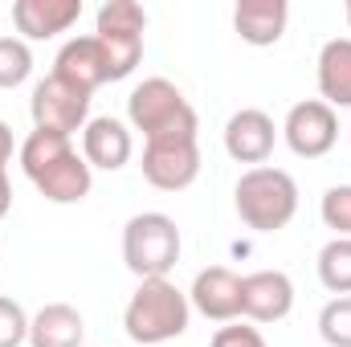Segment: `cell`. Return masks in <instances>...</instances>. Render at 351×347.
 <instances>
[{"instance_id":"obj_15","label":"cell","mask_w":351,"mask_h":347,"mask_svg":"<svg viewBox=\"0 0 351 347\" xmlns=\"http://www.w3.org/2000/svg\"><path fill=\"white\" fill-rule=\"evenodd\" d=\"M290 21V4L286 0H241L233 8V29L245 45H278Z\"/></svg>"},{"instance_id":"obj_25","label":"cell","mask_w":351,"mask_h":347,"mask_svg":"<svg viewBox=\"0 0 351 347\" xmlns=\"http://www.w3.org/2000/svg\"><path fill=\"white\" fill-rule=\"evenodd\" d=\"M213 347H265V339H262V331H258V327L225 323V327L213 335Z\"/></svg>"},{"instance_id":"obj_11","label":"cell","mask_w":351,"mask_h":347,"mask_svg":"<svg viewBox=\"0 0 351 347\" xmlns=\"http://www.w3.org/2000/svg\"><path fill=\"white\" fill-rule=\"evenodd\" d=\"M188 302L213 323H233V319H241V278L229 265H208L196 274Z\"/></svg>"},{"instance_id":"obj_28","label":"cell","mask_w":351,"mask_h":347,"mask_svg":"<svg viewBox=\"0 0 351 347\" xmlns=\"http://www.w3.org/2000/svg\"><path fill=\"white\" fill-rule=\"evenodd\" d=\"M348 21H351V4H348Z\"/></svg>"},{"instance_id":"obj_10","label":"cell","mask_w":351,"mask_h":347,"mask_svg":"<svg viewBox=\"0 0 351 347\" xmlns=\"http://www.w3.org/2000/svg\"><path fill=\"white\" fill-rule=\"evenodd\" d=\"M274 143H278V127H274V119L265 110H258V106H245V110H237L225 123V152L237 164L262 168L265 160L274 156Z\"/></svg>"},{"instance_id":"obj_27","label":"cell","mask_w":351,"mask_h":347,"mask_svg":"<svg viewBox=\"0 0 351 347\" xmlns=\"http://www.w3.org/2000/svg\"><path fill=\"white\" fill-rule=\"evenodd\" d=\"M8 208H12V184H8V172H0V221L8 217Z\"/></svg>"},{"instance_id":"obj_13","label":"cell","mask_w":351,"mask_h":347,"mask_svg":"<svg viewBox=\"0 0 351 347\" xmlns=\"http://www.w3.org/2000/svg\"><path fill=\"white\" fill-rule=\"evenodd\" d=\"M53 74L66 78L70 86L94 94L98 86L110 82V62H106L98 37L90 33V37H74V41H66V45L58 49V58H53Z\"/></svg>"},{"instance_id":"obj_2","label":"cell","mask_w":351,"mask_h":347,"mask_svg":"<svg viewBox=\"0 0 351 347\" xmlns=\"http://www.w3.org/2000/svg\"><path fill=\"white\" fill-rule=\"evenodd\" d=\"M188 315H192V302L172 278H147L131 294V302L123 311V327L135 344L160 347L188 331Z\"/></svg>"},{"instance_id":"obj_7","label":"cell","mask_w":351,"mask_h":347,"mask_svg":"<svg viewBox=\"0 0 351 347\" xmlns=\"http://www.w3.org/2000/svg\"><path fill=\"white\" fill-rule=\"evenodd\" d=\"M282 139L298 160H323L339 139V115L323 98L294 102L286 123H282Z\"/></svg>"},{"instance_id":"obj_5","label":"cell","mask_w":351,"mask_h":347,"mask_svg":"<svg viewBox=\"0 0 351 347\" xmlns=\"http://www.w3.org/2000/svg\"><path fill=\"white\" fill-rule=\"evenodd\" d=\"M123 261L127 270L147 278H168L180 261V229L168 213H135L123 229Z\"/></svg>"},{"instance_id":"obj_26","label":"cell","mask_w":351,"mask_h":347,"mask_svg":"<svg viewBox=\"0 0 351 347\" xmlns=\"http://www.w3.org/2000/svg\"><path fill=\"white\" fill-rule=\"evenodd\" d=\"M8 164H12V131L8 123H0V172H8Z\"/></svg>"},{"instance_id":"obj_9","label":"cell","mask_w":351,"mask_h":347,"mask_svg":"<svg viewBox=\"0 0 351 347\" xmlns=\"http://www.w3.org/2000/svg\"><path fill=\"white\" fill-rule=\"evenodd\" d=\"M294 311V282L282 270H258L241 278V315L250 323H282Z\"/></svg>"},{"instance_id":"obj_14","label":"cell","mask_w":351,"mask_h":347,"mask_svg":"<svg viewBox=\"0 0 351 347\" xmlns=\"http://www.w3.org/2000/svg\"><path fill=\"white\" fill-rule=\"evenodd\" d=\"M82 0H16L12 4V25L25 33V41H49L78 25Z\"/></svg>"},{"instance_id":"obj_12","label":"cell","mask_w":351,"mask_h":347,"mask_svg":"<svg viewBox=\"0 0 351 347\" xmlns=\"http://www.w3.org/2000/svg\"><path fill=\"white\" fill-rule=\"evenodd\" d=\"M131 152H135V139H131L127 123L102 115V119H90L86 127H82V160L90 164V172L94 168L119 172V168L131 164Z\"/></svg>"},{"instance_id":"obj_21","label":"cell","mask_w":351,"mask_h":347,"mask_svg":"<svg viewBox=\"0 0 351 347\" xmlns=\"http://www.w3.org/2000/svg\"><path fill=\"white\" fill-rule=\"evenodd\" d=\"M143 29H147V12L135 0H106L94 21V33H143Z\"/></svg>"},{"instance_id":"obj_4","label":"cell","mask_w":351,"mask_h":347,"mask_svg":"<svg viewBox=\"0 0 351 347\" xmlns=\"http://www.w3.org/2000/svg\"><path fill=\"white\" fill-rule=\"evenodd\" d=\"M127 119L135 131H143L147 143L152 139H196V127H200L192 102L168 78H147L131 90Z\"/></svg>"},{"instance_id":"obj_17","label":"cell","mask_w":351,"mask_h":347,"mask_svg":"<svg viewBox=\"0 0 351 347\" xmlns=\"http://www.w3.org/2000/svg\"><path fill=\"white\" fill-rule=\"evenodd\" d=\"M319 94L331 110L351 106V37H335L319 49Z\"/></svg>"},{"instance_id":"obj_8","label":"cell","mask_w":351,"mask_h":347,"mask_svg":"<svg viewBox=\"0 0 351 347\" xmlns=\"http://www.w3.org/2000/svg\"><path fill=\"white\" fill-rule=\"evenodd\" d=\"M200 176L196 139H152L143 147V180L160 192H184Z\"/></svg>"},{"instance_id":"obj_3","label":"cell","mask_w":351,"mask_h":347,"mask_svg":"<svg viewBox=\"0 0 351 347\" xmlns=\"http://www.w3.org/2000/svg\"><path fill=\"white\" fill-rule=\"evenodd\" d=\"M233 204L237 217L254 229V233H278L294 221L298 213V184L294 176L282 168H250L233 188Z\"/></svg>"},{"instance_id":"obj_6","label":"cell","mask_w":351,"mask_h":347,"mask_svg":"<svg viewBox=\"0 0 351 347\" xmlns=\"http://www.w3.org/2000/svg\"><path fill=\"white\" fill-rule=\"evenodd\" d=\"M29 115H33V131H58V135H70L82 131L90 119V94L78 86H70L66 78L49 74L33 86L29 98Z\"/></svg>"},{"instance_id":"obj_1","label":"cell","mask_w":351,"mask_h":347,"mask_svg":"<svg viewBox=\"0 0 351 347\" xmlns=\"http://www.w3.org/2000/svg\"><path fill=\"white\" fill-rule=\"evenodd\" d=\"M21 172L29 176V184L53 204L86 200L90 184H94L90 164L74 152L70 135H58V131H33L21 143Z\"/></svg>"},{"instance_id":"obj_18","label":"cell","mask_w":351,"mask_h":347,"mask_svg":"<svg viewBox=\"0 0 351 347\" xmlns=\"http://www.w3.org/2000/svg\"><path fill=\"white\" fill-rule=\"evenodd\" d=\"M106 62H110V82H123L135 74V66L143 62V33H94Z\"/></svg>"},{"instance_id":"obj_22","label":"cell","mask_w":351,"mask_h":347,"mask_svg":"<svg viewBox=\"0 0 351 347\" xmlns=\"http://www.w3.org/2000/svg\"><path fill=\"white\" fill-rule=\"evenodd\" d=\"M319 335H323L327 347H351V294L331 298L319 311Z\"/></svg>"},{"instance_id":"obj_24","label":"cell","mask_w":351,"mask_h":347,"mask_svg":"<svg viewBox=\"0 0 351 347\" xmlns=\"http://www.w3.org/2000/svg\"><path fill=\"white\" fill-rule=\"evenodd\" d=\"M29 339V315L16 298L0 294V347H21Z\"/></svg>"},{"instance_id":"obj_20","label":"cell","mask_w":351,"mask_h":347,"mask_svg":"<svg viewBox=\"0 0 351 347\" xmlns=\"http://www.w3.org/2000/svg\"><path fill=\"white\" fill-rule=\"evenodd\" d=\"M33 74V49L25 37H0V90H16Z\"/></svg>"},{"instance_id":"obj_23","label":"cell","mask_w":351,"mask_h":347,"mask_svg":"<svg viewBox=\"0 0 351 347\" xmlns=\"http://www.w3.org/2000/svg\"><path fill=\"white\" fill-rule=\"evenodd\" d=\"M323 225L335 229V237H351V184H335L323 192Z\"/></svg>"},{"instance_id":"obj_19","label":"cell","mask_w":351,"mask_h":347,"mask_svg":"<svg viewBox=\"0 0 351 347\" xmlns=\"http://www.w3.org/2000/svg\"><path fill=\"white\" fill-rule=\"evenodd\" d=\"M319 282L339 298L351 294V237H331L319 250Z\"/></svg>"},{"instance_id":"obj_16","label":"cell","mask_w":351,"mask_h":347,"mask_svg":"<svg viewBox=\"0 0 351 347\" xmlns=\"http://www.w3.org/2000/svg\"><path fill=\"white\" fill-rule=\"evenodd\" d=\"M86 323L70 302H49L29 319V347H82Z\"/></svg>"}]
</instances>
